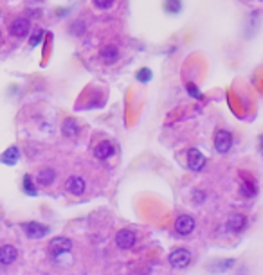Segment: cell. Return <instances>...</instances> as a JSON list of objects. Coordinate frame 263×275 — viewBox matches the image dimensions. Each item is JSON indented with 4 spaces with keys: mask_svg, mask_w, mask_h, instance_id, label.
Segmentation results:
<instances>
[{
    "mask_svg": "<svg viewBox=\"0 0 263 275\" xmlns=\"http://www.w3.org/2000/svg\"><path fill=\"white\" fill-rule=\"evenodd\" d=\"M168 261L173 268L177 270H182V268H187L189 263H191V252L187 248H175V250L168 256Z\"/></svg>",
    "mask_w": 263,
    "mask_h": 275,
    "instance_id": "obj_1",
    "label": "cell"
},
{
    "mask_svg": "<svg viewBox=\"0 0 263 275\" xmlns=\"http://www.w3.org/2000/svg\"><path fill=\"white\" fill-rule=\"evenodd\" d=\"M22 230L25 232V236L31 237V239H42L51 232V228L44 223H38V221H29V223L22 225Z\"/></svg>",
    "mask_w": 263,
    "mask_h": 275,
    "instance_id": "obj_2",
    "label": "cell"
},
{
    "mask_svg": "<svg viewBox=\"0 0 263 275\" xmlns=\"http://www.w3.org/2000/svg\"><path fill=\"white\" fill-rule=\"evenodd\" d=\"M116 245L121 250H130L137 245V234L130 228H123L116 234Z\"/></svg>",
    "mask_w": 263,
    "mask_h": 275,
    "instance_id": "obj_3",
    "label": "cell"
},
{
    "mask_svg": "<svg viewBox=\"0 0 263 275\" xmlns=\"http://www.w3.org/2000/svg\"><path fill=\"white\" fill-rule=\"evenodd\" d=\"M72 250V241L69 237H54V239L49 243V254L52 257H60L63 254H69Z\"/></svg>",
    "mask_w": 263,
    "mask_h": 275,
    "instance_id": "obj_4",
    "label": "cell"
},
{
    "mask_svg": "<svg viewBox=\"0 0 263 275\" xmlns=\"http://www.w3.org/2000/svg\"><path fill=\"white\" fill-rule=\"evenodd\" d=\"M233 148V135L227 130H216L215 131V150L216 153L225 155Z\"/></svg>",
    "mask_w": 263,
    "mask_h": 275,
    "instance_id": "obj_5",
    "label": "cell"
},
{
    "mask_svg": "<svg viewBox=\"0 0 263 275\" xmlns=\"http://www.w3.org/2000/svg\"><path fill=\"white\" fill-rule=\"evenodd\" d=\"M240 196L245 198V200H251V198H254L256 194H258V185H256V182L252 180V178L245 177V175H240Z\"/></svg>",
    "mask_w": 263,
    "mask_h": 275,
    "instance_id": "obj_6",
    "label": "cell"
},
{
    "mask_svg": "<svg viewBox=\"0 0 263 275\" xmlns=\"http://www.w3.org/2000/svg\"><path fill=\"white\" fill-rule=\"evenodd\" d=\"M247 216L242 213H233L231 216L227 218V223H225V227H227L229 232H233V234H240V232H243L245 228H247Z\"/></svg>",
    "mask_w": 263,
    "mask_h": 275,
    "instance_id": "obj_7",
    "label": "cell"
},
{
    "mask_svg": "<svg viewBox=\"0 0 263 275\" xmlns=\"http://www.w3.org/2000/svg\"><path fill=\"white\" fill-rule=\"evenodd\" d=\"M29 29H31V22L27 18H15L9 25V32H11L15 38H25L29 35Z\"/></svg>",
    "mask_w": 263,
    "mask_h": 275,
    "instance_id": "obj_8",
    "label": "cell"
},
{
    "mask_svg": "<svg viewBox=\"0 0 263 275\" xmlns=\"http://www.w3.org/2000/svg\"><path fill=\"white\" fill-rule=\"evenodd\" d=\"M175 230L180 236H189V234L195 230V220H193L191 216H187V214H182V216L177 218Z\"/></svg>",
    "mask_w": 263,
    "mask_h": 275,
    "instance_id": "obj_9",
    "label": "cell"
},
{
    "mask_svg": "<svg viewBox=\"0 0 263 275\" xmlns=\"http://www.w3.org/2000/svg\"><path fill=\"white\" fill-rule=\"evenodd\" d=\"M208 160L200 153L199 150H189L187 151V167L191 169V171H204Z\"/></svg>",
    "mask_w": 263,
    "mask_h": 275,
    "instance_id": "obj_10",
    "label": "cell"
},
{
    "mask_svg": "<svg viewBox=\"0 0 263 275\" xmlns=\"http://www.w3.org/2000/svg\"><path fill=\"white\" fill-rule=\"evenodd\" d=\"M85 187H87V184H85V180L81 177H71L65 182V189L72 196H81L85 193Z\"/></svg>",
    "mask_w": 263,
    "mask_h": 275,
    "instance_id": "obj_11",
    "label": "cell"
},
{
    "mask_svg": "<svg viewBox=\"0 0 263 275\" xmlns=\"http://www.w3.org/2000/svg\"><path fill=\"white\" fill-rule=\"evenodd\" d=\"M112 155H116V148H114L112 141H103L94 148V157H96L97 160H107Z\"/></svg>",
    "mask_w": 263,
    "mask_h": 275,
    "instance_id": "obj_12",
    "label": "cell"
},
{
    "mask_svg": "<svg viewBox=\"0 0 263 275\" xmlns=\"http://www.w3.org/2000/svg\"><path fill=\"white\" fill-rule=\"evenodd\" d=\"M18 257V250L13 245H4L0 247V264H13Z\"/></svg>",
    "mask_w": 263,
    "mask_h": 275,
    "instance_id": "obj_13",
    "label": "cell"
},
{
    "mask_svg": "<svg viewBox=\"0 0 263 275\" xmlns=\"http://www.w3.org/2000/svg\"><path fill=\"white\" fill-rule=\"evenodd\" d=\"M61 133L67 139H74L80 135V124H78L76 119H65L63 124H61Z\"/></svg>",
    "mask_w": 263,
    "mask_h": 275,
    "instance_id": "obj_14",
    "label": "cell"
},
{
    "mask_svg": "<svg viewBox=\"0 0 263 275\" xmlns=\"http://www.w3.org/2000/svg\"><path fill=\"white\" fill-rule=\"evenodd\" d=\"M100 56L107 65H112V63H116L117 58H119V49H117L116 45H107V47L101 49Z\"/></svg>",
    "mask_w": 263,
    "mask_h": 275,
    "instance_id": "obj_15",
    "label": "cell"
},
{
    "mask_svg": "<svg viewBox=\"0 0 263 275\" xmlns=\"http://www.w3.org/2000/svg\"><path fill=\"white\" fill-rule=\"evenodd\" d=\"M36 180H38V184L40 185H51L52 182L56 180V171L52 167H44L38 171V175H36Z\"/></svg>",
    "mask_w": 263,
    "mask_h": 275,
    "instance_id": "obj_16",
    "label": "cell"
},
{
    "mask_svg": "<svg viewBox=\"0 0 263 275\" xmlns=\"http://www.w3.org/2000/svg\"><path fill=\"white\" fill-rule=\"evenodd\" d=\"M18 158H20V150H18L16 146H13V148H9V150L4 151V155L0 157V160L8 165H15L16 162H18Z\"/></svg>",
    "mask_w": 263,
    "mask_h": 275,
    "instance_id": "obj_17",
    "label": "cell"
},
{
    "mask_svg": "<svg viewBox=\"0 0 263 275\" xmlns=\"http://www.w3.org/2000/svg\"><path fill=\"white\" fill-rule=\"evenodd\" d=\"M24 191L29 194V196H36L38 194V191H36V187H35V184H32V178H31V175H25L24 177Z\"/></svg>",
    "mask_w": 263,
    "mask_h": 275,
    "instance_id": "obj_18",
    "label": "cell"
},
{
    "mask_svg": "<svg viewBox=\"0 0 263 275\" xmlns=\"http://www.w3.org/2000/svg\"><path fill=\"white\" fill-rule=\"evenodd\" d=\"M164 8L170 13H179L182 4H180V0H166V2H164Z\"/></svg>",
    "mask_w": 263,
    "mask_h": 275,
    "instance_id": "obj_19",
    "label": "cell"
},
{
    "mask_svg": "<svg viewBox=\"0 0 263 275\" xmlns=\"http://www.w3.org/2000/svg\"><path fill=\"white\" fill-rule=\"evenodd\" d=\"M186 90H187V94L191 95V97H195V99H202V92L196 88V85L195 83H187L186 85Z\"/></svg>",
    "mask_w": 263,
    "mask_h": 275,
    "instance_id": "obj_20",
    "label": "cell"
},
{
    "mask_svg": "<svg viewBox=\"0 0 263 275\" xmlns=\"http://www.w3.org/2000/svg\"><path fill=\"white\" fill-rule=\"evenodd\" d=\"M42 38H44V31H42V29H38V31L32 32L31 40H29V44H31V47H36V45H38V44L42 42Z\"/></svg>",
    "mask_w": 263,
    "mask_h": 275,
    "instance_id": "obj_21",
    "label": "cell"
},
{
    "mask_svg": "<svg viewBox=\"0 0 263 275\" xmlns=\"http://www.w3.org/2000/svg\"><path fill=\"white\" fill-rule=\"evenodd\" d=\"M137 79H139L141 83L150 81V79H152V72H150V68H141V71L137 72Z\"/></svg>",
    "mask_w": 263,
    "mask_h": 275,
    "instance_id": "obj_22",
    "label": "cell"
},
{
    "mask_svg": "<svg viewBox=\"0 0 263 275\" xmlns=\"http://www.w3.org/2000/svg\"><path fill=\"white\" fill-rule=\"evenodd\" d=\"M191 196H193V201H195V203H204V200H206V193L200 191V189H195Z\"/></svg>",
    "mask_w": 263,
    "mask_h": 275,
    "instance_id": "obj_23",
    "label": "cell"
},
{
    "mask_svg": "<svg viewBox=\"0 0 263 275\" xmlns=\"http://www.w3.org/2000/svg\"><path fill=\"white\" fill-rule=\"evenodd\" d=\"M94 4H96L97 8H101V9H108L112 4H114V0H94Z\"/></svg>",
    "mask_w": 263,
    "mask_h": 275,
    "instance_id": "obj_24",
    "label": "cell"
},
{
    "mask_svg": "<svg viewBox=\"0 0 263 275\" xmlns=\"http://www.w3.org/2000/svg\"><path fill=\"white\" fill-rule=\"evenodd\" d=\"M76 25H78V27H72V32H74V35H81V32L85 31L83 22H80V24H78V22H76Z\"/></svg>",
    "mask_w": 263,
    "mask_h": 275,
    "instance_id": "obj_25",
    "label": "cell"
},
{
    "mask_svg": "<svg viewBox=\"0 0 263 275\" xmlns=\"http://www.w3.org/2000/svg\"><path fill=\"white\" fill-rule=\"evenodd\" d=\"M0 36H2V31H0Z\"/></svg>",
    "mask_w": 263,
    "mask_h": 275,
    "instance_id": "obj_26",
    "label": "cell"
}]
</instances>
